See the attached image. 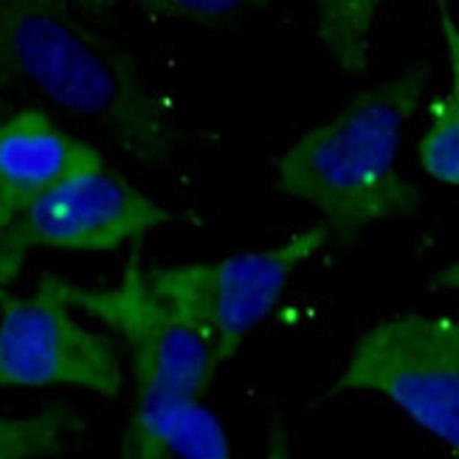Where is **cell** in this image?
Returning a JSON list of instances; mask_svg holds the SVG:
<instances>
[{
    "label": "cell",
    "instance_id": "cell-1",
    "mask_svg": "<svg viewBox=\"0 0 459 459\" xmlns=\"http://www.w3.org/2000/svg\"><path fill=\"white\" fill-rule=\"evenodd\" d=\"M0 88L82 118L147 167L178 150L169 99L130 48L51 0H0Z\"/></svg>",
    "mask_w": 459,
    "mask_h": 459
},
{
    "label": "cell",
    "instance_id": "cell-2",
    "mask_svg": "<svg viewBox=\"0 0 459 459\" xmlns=\"http://www.w3.org/2000/svg\"><path fill=\"white\" fill-rule=\"evenodd\" d=\"M429 76L431 65L414 59L397 76L358 93L335 118L305 133L276 158V189L322 212L338 239L414 214L423 195L397 172L394 161Z\"/></svg>",
    "mask_w": 459,
    "mask_h": 459
},
{
    "label": "cell",
    "instance_id": "cell-3",
    "mask_svg": "<svg viewBox=\"0 0 459 459\" xmlns=\"http://www.w3.org/2000/svg\"><path fill=\"white\" fill-rule=\"evenodd\" d=\"M375 392L459 459V318L406 313L355 342L327 394Z\"/></svg>",
    "mask_w": 459,
    "mask_h": 459
},
{
    "label": "cell",
    "instance_id": "cell-4",
    "mask_svg": "<svg viewBox=\"0 0 459 459\" xmlns=\"http://www.w3.org/2000/svg\"><path fill=\"white\" fill-rule=\"evenodd\" d=\"M59 288L74 310L93 316L125 342L135 397L201 401L223 367L209 335L152 290L138 254L113 288H82L63 276Z\"/></svg>",
    "mask_w": 459,
    "mask_h": 459
},
{
    "label": "cell",
    "instance_id": "cell-5",
    "mask_svg": "<svg viewBox=\"0 0 459 459\" xmlns=\"http://www.w3.org/2000/svg\"><path fill=\"white\" fill-rule=\"evenodd\" d=\"M325 223L290 234L273 248L234 254L214 263L150 268L152 290L209 335L221 364L243 347L285 293L290 276L327 246Z\"/></svg>",
    "mask_w": 459,
    "mask_h": 459
},
{
    "label": "cell",
    "instance_id": "cell-6",
    "mask_svg": "<svg viewBox=\"0 0 459 459\" xmlns=\"http://www.w3.org/2000/svg\"><path fill=\"white\" fill-rule=\"evenodd\" d=\"M122 381L118 347L76 322L59 276L46 273L31 296L0 293V386H76L113 397Z\"/></svg>",
    "mask_w": 459,
    "mask_h": 459
},
{
    "label": "cell",
    "instance_id": "cell-7",
    "mask_svg": "<svg viewBox=\"0 0 459 459\" xmlns=\"http://www.w3.org/2000/svg\"><path fill=\"white\" fill-rule=\"evenodd\" d=\"M172 223V212L102 167L63 184L0 231V290L20 276L34 248L116 251Z\"/></svg>",
    "mask_w": 459,
    "mask_h": 459
},
{
    "label": "cell",
    "instance_id": "cell-8",
    "mask_svg": "<svg viewBox=\"0 0 459 459\" xmlns=\"http://www.w3.org/2000/svg\"><path fill=\"white\" fill-rule=\"evenodd\" d=\"M105 167L96 147L79 142L39 108L0 122V231L63 184Z\"/></svg>",
    "mask_w": 459,
    "mask_h": 459
},
{
    "label": "cell",
    "instance_id": "cell-9",
    "mask_svg": "<svg viewBox=\"0 0 459 459\" xmlns=\"http://www.w3.org/2000/svg\"><path fill=\"white\" fill-rule=\"evenodd\" d=\"M122 459H231L221 420L197 401L135 397Z\"/></svg>",
    "mask_w": 459,
    "mask_h": 459
},
{
    "label": "cell",
    "instance_id": "cell-10",
    "mask_svg": "<svg viewBox=\"0 0 459 459\" xmlns=\"http://www.w3.org/2000/svg\"><path fill=\"white\" fill-rule=\"evenodd\" d=\"M440 31L448 54L451 82L448 91L429 105V127L420 138L417 155L434 181L459 189V23L446 6H440Z\"/></svg>",
    "mask_w": 459,
    "mask_h": 459
},
{
    "label": "cell",
    "instance_id": "cell-11",
    "mask_svg": "<svg viewBox=\"0 0 459 459\" xmlns=\"http://www.w3.org/2000/svg\"><path fill=\"white\" fill-rule=\"evenodd\" d=\"M85 431L82 414L68 403H48L34 414H0V459H46L63 454Z\"/></svg>",
    "mask_w": 459,
    "mask_h": 459
},
{
    "label": "cell",
    "instance_id": "cell-12",
    "mask_svg": "<svg viewBox=\"0 0 459 459\" xmlns=\"http://www.w3.org/2000/svg\"><path fill=\"white\" fill-rule=\"evenodd\" d=\"M377 14L372 0H338L322 4L316 20V37L322 48L344 71L364 74L369 65V31Z\"/></svg>",
    "mask_w": 459,
    "mask_h": 459
},
{
    "label": "cell",
    "instance_id": "cell-13",
    "mask_svg": "<svg viewBox=\"0 0 459 459\" xmlns=\"http://www.w3.org/2000/svg\"><path fill=\"white\" fill-rule=\"evenodd\" d=\"M147 9H158V14L175 20H195V23H223L234 17L239 4H150Z\"/></svg>",
    "mask_w": 459,
    "mask_h": 459
},
{
    "label": "cell",
    "instance_id": "cell-14",
    "mask_svg": "<svg viewBox=\"0 0 459 459\" xmlns=\"http://www.w3.org/2000/svg\"><path fill=\"white\" fill-rule=\"evenodd\" d=\"M431 288H440V290H459V256L454 259L451 265H446L440 273H434Z\"/></svg>",
    "mask_w": 459,
    "mask_h": 459
},
{
    "label": "cell",
    "instance_id": "cell-15",
    "mask_svg": "<svg viewBox=\"0 0 459 459\" xmlns=\"http://www.w3.org/2000/svg\"><path fill=\"white\" fill-rule=\"evenodd\" d=\"M6 116H9V105H6V99L0 96V122H4Z\"/></svg>",
    "mask_w": 459,
    "mask_h": 459
}]
</instances>
